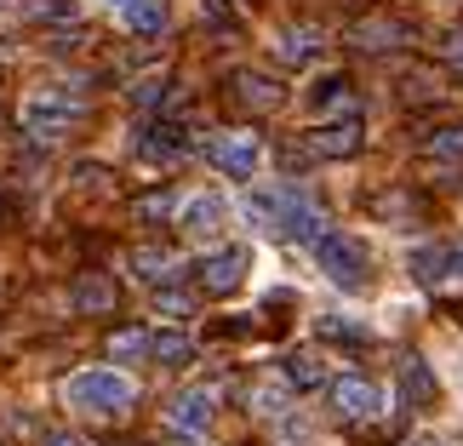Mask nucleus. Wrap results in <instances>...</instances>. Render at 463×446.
<instances>
[{
	"instance_id": "nucleus-1",
	"label": "nucleus",
	"mask_w": 463,
	"mask_h": 446,
	"mask_svg": "<svg viewBox=\"0 0 463 446\" xmlns=\"http://www.w3.org/2000/svg\"><path fill=\"white\" fill-rule=\"evenodd\" d=\"M246 218H252L258 229H269V235H280V241H298V246H315L320 235H326V212H320L298 184L252 189L246 195Z\"/></svg>"
},
{
	"instance_id": "nucleus-27",
	"label": "nucleus",
	"mask_w": 463,
	"mask_h": 446,
	"mask_svg": "<svg viewBox=\"0 0 463 446\" xmlns=\"http://www.w3.org/2000/svg\"><path fill=\"white\" fill-rule=\"evenodd\" d=\"M137 218L144 223H160V218H177V195H144V201H137Z\"/></svg>"
},
{
	"instance_id": "nucleus-22",
	"label": "nucleus",
	"mask_w": 463,
	"mask_h": 446,
	"mask_svg": "<svg viewBox=\"0 0 463 446\" xmlns=\"http://www.w3.org/2000/svg\"><path fill=\"white\" fill-rule=\"evenodd\" d=\"M252 413L280 423V418L292 413V384H287V378H269V384H258V395H252Z\"/></svg>"
},
{
	"instance_id": "nucleus-34",
	"label": "nucleus",
	"mask_w": 463,
	"mask_h": 446,
	"mask_svg": "<svg viewBox=\"0 0 463 446\" xmlns=\"http://www.w3.org/2000/svg\"><path fill=\"white\" fill-rule=\"evenodd\" d=\"M184 446H194V441H184Z\"/></svg>"
},
{
	"instance_id": "nucleus-25",
	"label": "nucleus",
	"mask_w": 463,
	"mask_h": 446,
	"mask_svg": "<svg viewBox=\"0 0 463 446\" xmlns=\"http://www.w3.org/2000/svg\"><path fill=\"white\" fill-rule=\"evenodd\" d=\"M109 355H115V361H137V355H149V332H144V327L115 332V337H109Z\"/></svg>"
},
{
	"instance_id": "nucleus-20",
	"label": "nucleus",
	"mask_w": 463,
	"mask_h": 446,
	"mask_svg": "<svg viewBox=\"0 0 463 446\" xmlns=\"http://www.w3.org/2000/svg\"><path fill=\"white\" fill-rule=\"evenodd\" d=\"M315 332L320 337H332V344H366V337H372V327H366V320H354V315H315Z\"/></svg>"
},
{
	"instance_id": "nucleus-14",
	"label": "nucleus",
	"mask_w": 463,
	"mask_h": 446,
	"mask_svg": "<svg viewBox=\"0 0 463 446\" xmlns=\"http://www.w3.org/2000/svg\"><path fill=\"white\" fill-rule=\"evenodd\" d=\"M269 46H275V58H280V63H315L326 41H320V29H309V24H292V29H280Z\"/></svg>"
},
{
	"instance_id": "nucleus-17",
	"label": "nucleus",
	"mask_w": 463,
	"mask_h": 446,
	"mask_svg": "<svg viewBox=\"0 0 463 446\" xmlns=\"http://www.w3.org/2000/svg\"><path fill=\"white\" fill-rule=\"evenodd\" d=\"M280 378H287L292 389H320L326 384V361H320L315 349H292L287 361H280Z\"/></svg>"
},
{
	"instance_id": "nucleus-24",
	"label": "nucleus",
	"mask_w": 463,
	"mask_h": 446,
	"mask_svg": "<svg viewBox=\"0 0 463 446\" xmlns=\"http://www.w3.org/2000/svg\"><path fill=\"white\" fill-rule=\"evenodd\" d=\"M401 384H406V395H412V401H430L435 395V372L423 366V361H406L401 366Z\"/></svg>"
},
{
	"instance_id": "nucleus-32",
	"label": "nucleus",
	"mask_w": 463,
	"mask_h": 446,
	"mask_svg": "<svg viewBox=\"0 0 463 446\" xmlns=\"http://www.w3.org/2000/svg\"><path fill=\"white\" fill-rule=\"evenodd\" d=\"M41 446H86V441H80V435H69V430H46Z\"/></svg>"
},
{
	"instance_id": "nucleus-13",
	"label": "nucleus",
	"mask_w": 463,
	"mask_h": 446,
	"mask_svg": "<svg viewBox=\"0 0 463 446\" xmlns=\"http://www.w3.org/2000/svg\"><path fill=\"white\" fill-rule=\"evenodd\" d=\"M304 103L326 120V115H354V81L349 75H320L309 92H304Z\"/></svg>"
},
{
	"instance_id": "nucleus-33",
	"label": "nucleus",
	"mask_w": 463,
	"mask_h": 446,
	"mask_svg": "<svg viewBox=\"0 0 463 446\" xmlns=\"http://www.w3.org/2000/svg\"><path fill=\"white\" fill-rule=\"evenodd\" d=\"M452 378H458V389H463V349L452 355Z\"/></svg>"
},
{
	"instance_id": "nucleus-8",
	"label": "nucleus",
	"mask_w": 463,
	"mask_h": 446,
	"mask_svg": "<svg viewBox=\"0 0 463 446\" xmlns=\"http://www.w3.org/2000/svg\"><path fill=\"white\" fill-rule=\"evenodd\" d=\"M212 418H218V389H206V384H189V389H177L172 395V406H166V423L184 441H194V435H206L212 430Z\"/></svg>"
},
{
	"instance_id": "nucleus-10",
	"label": "nucleus",
	"mask_w": 463,
	"mask_h": 446,
	"mask_svg": "<svg viewBox=\"0 0 463 446\" xmlns=\"http://www.w3.org/2000/svg\"><path fill=\"white\" fill-rule=\"evenodd\" d=\"M223 223H229V201L218 189H201V195H189V201H177V229H184L189 241H218Z\"/></svg>"
},
{
	"instance_id": "nucleus-9",
	"label": "nucleus",
	"mask_w": 463,
	"mask_h": 446,
	"mask_svg": "<svg viewBox=\"0 0 463 446\" xmlns=\"http://www.w3.org/2000/svg\"><path fill=\"white\" fill-rule=\"evenodd\" d=\"M383 389L372 384V378H332V413L344 418V423H372V418H383Z\"/></svg>"
},
{
	"instance_id": "nucleus-12",
	"label": "nucleus",
	"mask_w": 463,
	"mask_h": 446,
	"mask_svg": "<svg viewBox=\"0 0 463 446\" xmlns=\"http://www.w3.org/2000/svg\"><path fill=\"white\" fill-rule=\"evenodd\" d=\"M98 6L109 12L127 34H144V41L166 29V0H98Z\"/></svg>"
},
{
	"instance_id": "nucleus-2",
	"label": "nucleus",
	"mask_w": 463,
	"mask_h": 446,
	"mask_svg": "<svg viewBox=\"0 0 463 446\" xmlns=\"http://www.w3.org/2000/svg\"><path fill=\"white\" fill-rule=\"evenodd\" d=\"M132 401H137V384L120 366H80L63 378V406L80 418H120L132 413Z\"/></svg>"
},
{
	"instance_id": "nucleus-16",
	"label": "nucleus",
	"mask_w": 463,
	"mask_h": 446,
	"mask_svg": "<svg viewBox=\"0 0 463 446\" xmlns=\"http://www.w3.org/2000/svg\"><path fill=\"white\" fill-rule=\"evenodd\" d=\"M149 355L160 366H189L194 361V337L184 327H160V332H149Z\"/></svg>"
},
{
	"instance_id": "nucleus-7",
	"label": "nucleus",
	"mask_w": 463,
	"mask_h": 446,
	"mask_svg": "<svg viewBox=\"0 0 463 446\" xmlns=\"http://www.w3.org/2000/svg\"><path fill=\"white\" fill-rule=\"evenodd\" d=\"M246 270H252V246H212L201 258V287L212 298H229L246 287Z\"/></svg>"
},
{
	"instance_id": "nucleus-4",
	"label": "nucleus",
	"mask_w": 463,
	"mask_h": 446,
	"mask_svg": "<svg viewBox=\"0 0 463 446\" xmlns=\"http://www.w3.org/2000/svg\"><path fill=\"white\" fill-rule=\"evenodd\" d=\"M17 115H24V132H29V138H41V144H58V138L75 132V120H80V98H75V92H63V86H34Z\"/></svg>"
},
{
	"instance_id": "nucleus-29",
	"label": "nucleus",
	"mask_w": 463,
	"mask_h": 446,
	"mask_svg": "<svg viewBox=\"0 0 463 446\" xmlns=\"http://www.w3.org/2000/svg\"><path fill=\"white\" fill-rule=\"evenodd\" d=\"M160 98H166V81H137L132 86V103H144V109H155Z\"/></svg>"
},
{
	"instance_id": "nucleus-6",
	"label": "nucleus",
	"mask_w": 463,
	"mask_h": 446,
	"mask_svg": "<svg viewBox=\"0 0 463 446\" xmlns=\"http://www.w3.org/2000/svg\"><path fill=\"white\" fill-rule=\"evenodd\" d=\"M206 160H212L223 177H235V184H252L269 155H263V138H258V132H218V138L206 144Z\"/></svg>"
},
{
	"instance_id": "nucleus-18",
	"label": "nucleus",
	"mask_w": 463,
	"mask_h": 446,
	"mask_svg": "<svg viewBox=\"0 0 463 446\" xmlns=\"http://www.w3.org/2000/svg\"><path fill=\"white\" fill-rule=\"evenodd\" d=\"M235 98L246 103V109H275L280 103V86L269 75H252V69H241L235 75Z\"/></svg>"
},
{
	"instance_id": "nucleus-23",
	"label": "nucleus",
	"mask_w": 463,
	"mask_h": 446,
	"mask_svg": "<svg viewBox=\"0 0 463 446\" xmlns=\"http://www.w3.org/2000/svg\"><path fill=\"white\" fill-rule=\"evenodd\" d=\"M423 155H435V160H463V120H452V127H440L423 138Z\"/></svg>"
},
{
	"instance_id": "nucleus-31",
	"label": "nucleus",
	"mask_w": 463,
	"mask_h": 446,
	"mask_svg": "<svg viewBox=\"0 0 463 446\" xmlns=\"http://www.w3.org/2000/svg\"><path fill=\"white\" fill-rule=\"evenodd\" d=\"M440 52H447V63H452V69H463V29L447 34V41H440Z\"/></svg>"
},
{
	"instance_id": "nucleus-15",
	"label": "nucleus",
	"mask_w": 463,
	"mask_h": 446,
	"mask_svg": "<svg viewBox=\"0 0 463 446\" xmlns=\"http://www.w3.org/2000/svg\"><path fill=\"white\" fill-rule=\"evenodd\" d=\"M137 155H144V160H177V155H189V132L160 120V127L137 132Z\"/></svg>"
},
{
	"instance_id": "nucleus-26",
	"label": "nucleus",
	"mask_w": 463,
	"mask_h": 446,
	"mask_svg": "<svg viewBox=\"0 0 463 446\" xmlns=\"http://www.w3.org/2000/svg\"><path fill=\"white\" fill-rule=\"evenodd\" d=\"M109 303H115L109 280H80V287H75V309H109Z\"/></svg>"
},
{
	"instance_id": "nucleus-30",
	"label": "nucleus",
	"mask_w": 463,
	"mask_h": 446,
	"mask_svg": "<svg viewBox=\"0 0 463 446\" xmlns=\"http://www.w3.org/2000/svg\"><path fill=\"white\" fill-rule=\"evenodd\" d=\"M34 17H75V0H34Z\"/></svg>"
},
{
	"instance_id": "nucleus-19",
	"label": "nucleus",
	"mask_w": 463,
	"mask_h": 446,
	"mask_svg": "<svg viewBox=\"0 0 463 446\" xmlns=\"http://www.w3.org/2000/svg\"><path fill=\"white\" fill-rule=\"evenodd\" d=\"M127 263H132V275H137V280H149V287H166L172 270H177L172 252H160V246H137V252H132Z\"/></svg>"
},
{
	"instance_id": "nucleus-11",
	"label": "nucleus",
	"mask_w": 463,
	"mask_h": 446,
	"mask_svg": "<svg viewBox=\"0 0 463 446\" xmlns=\"http://www.w3.org/2000/svg\"><path fill=\"white\" fill-rule=\"evenodd\" d=\"M304 144H309L315 160H349V155H361L366 132H361V120H354V115H349V120H320Z\"/></svg>"
},
{
	"instance_id": "nucleus-3",
	"label": "nucleus",
	"mask_w": 463,
	"mask_h": 446,
	"mask_svg": "<svg viewBox=\"0 0 463 446\" xmlns=\"http://www.w3.org/2000/svg\"><path fill=\"white\" fill-rule=\"evenodd\" d=\"M315 270L332 280L337 292H366V280H372V252H366V241L361 235H344V229H326L315 246Z\"/></svg>"
},
{
	"instance_id": "nucleus-21",
	"label": "nucleus",
	"mask_w": 463,
	"mask_h": 446,
	"mask_svg": "<svg viewBox=\"0 0 463 446\" xmlns=\"http://www.w3.org/2000/svg\"><path fill=\"white\" fill-rule=\"evenodd\" d=\"M349 41H354V46H366V52H383V46H401V41H406V29H401V24H389V17H372V24H354V29H349Z\"/></svg>"
},
{
	"instance_id": "nucleus-5",
	"label": "nucleus",
	"mask_w": 463,
	"mask_h": 446,
	"mask_svg": "<svg viewBox=\"0 0 463 446\" xmlns=\"http://www.w3.org/2000/svg\"><path fill=\"white\" fill-rule=\"evenodd\" d=\"M406 275L418 280V287H430V292H447L463 280V246L458 241H423L406 252Z\"/></svg>"
},
{
	"instance_id": "nucleus-28",
	"label": "nucleus",
	"mask_w": 463,
	"mask_h": 446,
	"mask_svg": "<svg viewBox=\"0 0 463 446\" xmlns=\"http://www.w3.org/2000/svg\"><path fill=\"white\" fill-rule=\"evenodd\" d=\"M155 309H160V315H172V320H189L194 303H189L184 292H172V287H155Z\"/></svg>"
}]
</instances>
